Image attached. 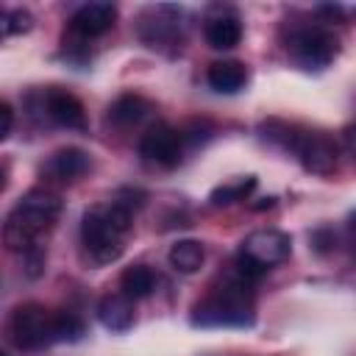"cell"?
I'll return each instance as SVG.
<instances>
[{
  "label": "cell",
  "instance_id": "6da1fadb",
  "mask_svg": "<svg viewBox=\"0 0 356 356\" xmlns=\"http://www.w3.org/2000/svg\"><path fill=\"white\" fill-rule=\"evenodd\" d=\"M134 211L106 200L83 211L81 220V245L92 264H111L125 250V236L131 231Z\"/></svg>",
  "mask_w": 356,
  "mask_h": 356
},
{
  "label": "cell",
  "instance_id": "7a4b0ae2",
  "mask_svg": "<svg viewBox=\"0 0 356 356\" xmlns=\"http://www.w3.org/2000/svg\"><path fill=\"white\" fill-rule=\"evenodd\" d=\"M253 320V284L236 273H231L192 309V323L203 328H248Z\"/></svg>",
  "mask_w": 356,
  "mask_h": 356
},
{
  "label": "cell",
  "instance_id": "3957f363",
  "mask_svg": "<svg viewBox=\"0 0 356 356\" xmlns=\"http://www.w3.org/2000/svg\"><path fill=\"white\" fill-rule=\"evenodd\" d=\"M61 214V197L50 189H31L8 211L3 225V242L8 250L25 253L36 245L39 234L47 231Z\"/></svg>",
  "mask_w": 356,
  "mask_h": 356
},
{
  "label": "cell",
  "instance_id": "277c9868",
  "mask_svg": "<svg viewBox=\"0 0 356 356\" xmlns=\"http://www.w3.org/2000/svg\"><path fill=\"white\" fill-rule=\"evenodd\" d=\"M8 334L22 350H42L56 342L53 334V309L42 303H22L8 317Z\"/></svg>",
  "mask_w": 356,
  "mask_h": 356
},
{
  "label": "cell",
  "instance_id": "5b68a950",
  "mask_svg": "<svg viewBox=\"0 0 356 356\" xmlns=\"http://www.w3.org/2000/svg\"><path fill=\"white\" fill-rule=\"evenodd\" d=\"M337 53H339V42L325 28H314V25L312 28H300L289 39V56L306 72L325 70L337 58Z\"/></svg>",
  "mask_w": 356,
  "mask_h": 356
},
{
  "label": "cell",
  "instance_id": "8992f818",
  "mask_svg": "<svg viewBox=\"0 0 356 356\" xmlns=\"http://www.w3.org/2000/svg\"><path fill=\"white\" fill-rule=\"evenodd\" d=\"M286 150H292L298 156V161L303 164V170H309L314 175H331L339 167V147L323 131H298L295 128Z\"/></svg>",
  "mask_w": 356,
  "mask_h": 356
},
{
  "label": "cell",
  "instance_id": "52a82bcc",
  "mask_svg": "<svg viewBox=\"0 0 356 356\" xmlns=\"http://www.w3.org/2000/svg\"><path fill=\"white\" fill-rule=\"evenodd\" d=\"M292 253V239L284 234V231H275V228H259L253 234L245 236L242 248H239V256L253 261L256 267H261L264 273L281 261H286Z\"/></svg>",
  "mask_w": 356,
  "mask_h": 356
},
{
  "label": "cell",
  "instance_id": "ba28073f",
  "mask_svg": "<svg viewBox=\"0 0 356 356\" xmlns=\"http://www.w3.org/2000/svg\"><path fill=\"white\" fill-rule=\"evenodd\" d=\"M139 156L156 167H175L184 156V139L181 131H175L167 122L150 125L139 139Z\"/></svg>",
  "mask_w": 356,
  "mask_h": 356
},
{
  "label": "cell",
  "instance_id": "9c48e42d",
  "mask_svg": "<svg viewBox=\"0 0 356 356\" xmlns=\"http://www.w3.org/2000/svg\"><path fill=\"white\" fill-rule=\"evenodd\" d=\"M39 111L47 122L58 125V128H72V131H83L86 128V111L83 103L58 86H50L39 95Z\"/></svg>",
  "mask_w": 356,
  "mask_h": 356
},
{
  "label": "cell",
  "instance_id": "30bf717a",
  "mask_svg": "<svg viewBox=\"0 0 356 356\" xmlns=\"http://www.w3.org/2000/svg\"><path fill=\"white\" fill-rule=\"evenodd\" d=\"M203 36L214 50H231L242 39V19L228 6H214L203 19Z\"/></svg>",
  "mask_w": 356,
  "mask_h": 356
},
{
  "label": "cell",
  "instance_id": "8fae6325",
  "mask_svg": "<svg viewBox=\"0 0 356 356\" xmlns=\"http://www.w3.org/2000/svg\"><path fill=\"white\" fill-rule=\"evenodd\" d=\"M114 19H117V6L114 3H106V0H95V3H86L81 6L72 19H70V31L78 36V39H97L103 36L106 31L114 28Z\"/></svg>",
  "mask_w": 356,
  "mask_h": 356
},
{
  "label": "cell",
  "instance_id": "7c38bea8",
  "mask_svg": "<svg viewBox=\"0 0 356 356\" xmlns=\"http://www.w3.org/2000/svg\"><path fill=\"white\" fill-rule=\"evenodd\" d=\"M147 14H153V19L142 17L139 19V36L147 47H181V22L178 17H167L170 14V6H159V8H150Z\"/></svg>",
  "mask_w": 356,
  "mask_h": 356
},
{
  "label": "cell",
  "instance_id": "4fadbf2b",
  "mask_svg": "<svg viewBox=\"0 0 356 356\" xmlns=\"http://www.w3.org/2000/svg\"><path fill=\"white\" fill-rule=\"evenodd\" d=\"M92 170V159L83 147H75V145H67V147H58L47 164H44V175L53 178V181H61V184H72L78 178H83L86 172Z\"/></svg>",
  "mask_w": 356,
  "mask_h": 356
},
{
  "label": "cell",
  "instance_id": "5bb4252c",
  "mask_svg": "<svg viewBox=\"0 0 356 356\" xmlns=\"http://www.w3.org/2000/svg\"><path fill=\"white\" fill-rule=\"evenodd\" d=\"M97 320L103 323V328H108L114 334L128 331L134 325V300L125 298L122 292L103 295L97 303Z\"/></svg>",
  "mask_w": 356,
  "mask_h": 356
},
{
  "label": "cell",
  "instance_id": "9a60e30c",
  "mask_svg": "<svg viewBox=\"0 0 356 356\" xmlns=\"http://www.w3.org/2000/svg\"><path fill=\"white\" fill-rule=\"evenodd\" d=\"M206 81L220 95H236L248 83V67L242 61H236V58H222V61L209 64Z\"/></svg>",
  "mask_w": 356,
  "mask_h": 356
},
{
  "label": "cell",
  "instance_id": "2e32d148",
  "mask_svg": "<svg viewBox=\"0 0 356 356\" xmlns=\"http://www.w3.org/2000/svg\"><path fill=\"white\" fill-rule=\"evenodd\" d=\"M150 111H153V103L145 100L142 95H120V97L108 106V122L117 125V128H134V125H139Z\"/></svg>",
  "mask_w": 356,
  "mask_h": 356
},
{
  "label": "cell",
  "instance_id": "e0dca14e",
  "mask_svg": "<svg viewBox=\"0 0 356 356\" xmlns=\"http://www.w3.org/2000/svg\"><path fill=\"white\" fill-rule=\"evenodd\" d=\"M167 259H170V267H172L175 273L189 275V273H197V270L203 267V261H206V248H203L197 239H178V242L170 248Z\"/></svg>",
  "mask_w": 356,
  "mask_h": 356
},
{
  "label": "cell",
  "instance_id": "ac0fdd59",
  "mask_svg": "<svg viewBox=\"0 0 356 356\" xmlns=\"http://www.w3.org/2000/svg\"><path fill=\"white\" fill-rule=\"evenodd\" d=\"M156 284H159V278H156V273H153L147 264H131V267H125V273L120 275V289H122V295L131 298V300H142V298L153 295Z\"/></svg>",
  "mask_w": 356,
  "mask_h": 356
},
{
  "label": "cell",
  "instance_id": "d6986e66",
  "mask_svg": "<svg viewBox=\"0 0 356 356\" xmlns=\"http://www.w3.org/2000/svg\"><path fill=\"white\" fill-rule=\"evenodd\" d=\"M253 189H256V175H245V178H236V181H228V184L214 186L211 195H209V200H211V206H231V203L245 200Z\"/></svg>",
  "mask_w": 356,
  "mask_h": 356
},
{
  "label": "cell",
  "instance_id": "ffe728a7",
  "mask_svg": "<svg viewBox=\"0 0 356 356\" xmlns=\"http://www.w3.org/2000/svg\"><path fill=\"white\" fill-rule=\"evenodd\" d=\"M53 334H56V342H78L83 337V320L75 312L56 309L53 312Z\"/></svg>",
  "mask_w": 356,
  "mask_h": 356
},
{
  "label": "cell",
  "instance_id": "44dd1931",
  "mask_svg": "<svg viewBox=\"0 0 356 356\" xmlns=\"http://www.w3.org/2000/svg\"><path fill=\"white\" fill-rule=\"evenodd\" d=\"M33 28V14L28 8H0V39L28 33Z\"/></svg>",
  "mask_w": 356,
  "mask_h": 356
},
{
  "label": "cell",
  "instance_id": "7402d4cb",
  "mask_svg": "<svg viewBox=\"0 0 356 356\" xmlns=\"http://www.w3.org/2000/svg\"><path fill=\"white\" fill-rule=\"evenodd\" d=\"M312 248H314L317 253H331V250L337 248V234H334V228H317V231L312 234Z\"/></svg>",
  "mask_w": 356,
  "mask_h": 356
},
{
  "label": "cell",
  "instance_id": "603a6c76",
  "mask_svg": "<svg viewBox=\"0 0 356 356\" xmlns=\"http://www.w3.org/2000/svg\"><path fill=\"white\" fill-rule=\"evenodd\" d=\"M11 125H14V111H11V106H8V103H3V100H0V142L11 134Z\"/></svg>",
  "mask_w": 356,
  "mask_h": 356
},
{
  "label": "cell",
  "instance_id": "cb8c5ba5",
  "mask_svg": "<svg viewBox=\"0 0 356 356\" xmlns=\"http://www.w3.org/2000/svg\"><path fill=\"white\" fill-rule=\"evenodd\" d=\"M317 14H323V17H328V22H342V17H345V8L342 6H317Z\"/></svg>",
  "mask_w": 356,
  "mask_h": 356
},
{
  "label": "cell",
  "instance_id": "d4e9b609",
  "mask_svg": "<svg viewBox=\"0 0 356 356\" xmlns=\"http://www.w3.org/2000/svg\"><path fill=\"white\" fill-rule=\"evenodd\" d=\"M273 206H275V197H273V195H270V197H261L259 203H250V209H253V211H261V209H273Z\"/></svg>",
  "mask_w": 356,
  "mask_h": 356
},
{
  "label": "cell",
  "instance_id": "484cf974",
  "mask_svg": "<svg viewBox=\"0 0 356 356\" xmlns=\"http://www.w3.org/2000/svg\"><path fill=\"white\" fill-rule=\"evenodd\" d=\"M0 186H3V167H0Z\"/></svg>",
  "mask_w": 356,
  "mask_h": 356
},
{
  "label": "cell",
  "instance_id": "4316f807",
  "mask_svg": "<svg viewBox=\"0 0 356 356\" xmlns=\"http://www.w3.org/2000/svg\"><path fill=\"white\" fill-rule=\"evenodd\" d=\"M0 356H6V353H3V350H0Z\"/></svg>",
  "mask_w": 356,
  "mask_h": 356
}]
</instances>
